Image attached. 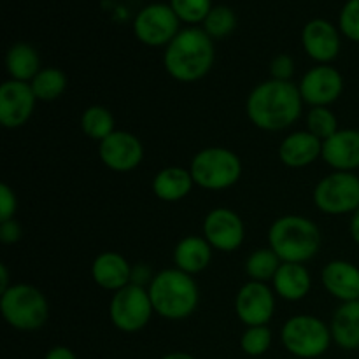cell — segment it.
Masks as SVG:
<instances>
[{
  "label": "cell",
  "mask_w": 359,
  "mask_h": 359,
  "mask_svg": "<svg viewBox=\"0 0 359 359\" xmlns=\"http://www.w3.org/2000/svg\"><path fill=\"white\" fill-rule=\"evenodd\" d=\"M304 109L300 90L291 81L269 79L252 88L245 100L249 121L265 132H283L298 121Z\"/></svg>",
  "instance_id": "6da1fadb"
},
{
  "label": "cell",
  "mask_w": 359,
  "mask_h": 359,
  "mask_svg": "<svg viewBox=\"0 0 359 359\" xmlns=\"http://www.w3.org/2000/svg\"><path fill=\"white\" fill-rule=\"evenodd\" d=\"M163 65L168 76L179 83H196L214 65L212 39L200 28H186L167 46Z\"/></svg>",
  "instance_id": "7a4b0ae2"
},
{
  "label": "cell",
  "mask_w": 359,
  "mask_h": 359,
  "mask_svg": "<svg viewBox=\"0 0 359 359\" xmlns=\"http://www.w3.org/2000/svg\"><path fill=\"white\" fill-rule=\"evenodd\" d=\"M323 245L318 224L305 216L287 214L277 217L269 230V248L283 263H307Z\"/></svg>",
  "instance_id": "3957f363"
},
{
  "label": "cell",
  "mask_w": 359,
  "mask_h": 359,
  "mask_svg": "<svg viewBox=\"0 0 359 359\" xmlns=\"http://www.w3.org/2000/svg\"><path fill=\"white\" fill-rule=\"evenodd\" d=\"M154 314L168 321L188 319L198 307L200 293L193 276L179 269H165L154 273L147 286Z\"/></svg>",
  "instance_id": "277c9868"
},
{
  "label": "cell",
  "mask_w": 359,
  "mask_h": 359,
  "mask_svg": "<svg viewBox=\"0 0 359 359\" xmlns=\"http://www.w3.org/2000/svg\"><path fill=\"white\" fill-rule=\"evenodd\" d=\"M0 312L11 328L35 332L48 323L49 304L44 293L32 284H13L0 294Z\"/></svg>",
  "instance_id": "5b68a950"
},
{
  "label": "cell",
  "mask_w": 359,
  "mask_h": 359,
  "mask_svg": "<svg viewBox=\"0 0 359 359\" xmlns=\"http://www.w3.org/2000/svg\"><path fill=\"white\" fill-rule=\"evenodd\" d=\"M195 184L209 191H223L241 181L242 161L226 147L212 146L198 151L189 163Z\"/></svg>",
  "instance_id": "8992f818"
},
{
  "label": "cell",
  "mask_w": 359,
  "mask_h": 359,
  "mask_svg": "<svg viewBox=\"0 0 359 359\" xmlns=\"http://www.w3.org/2000/svg\"><path fill=\"white\" fill-rule=\"evenodd\" d=\"M284 349L300 359L321 358L332 346V332L316 316L298 314L287 319L280 330Z\"/></svg>",
  "instance_id": "52a82bcc"
},
{
  "label": "cell",
  "mask_w": 359,
  "mask_h": 359,
  "mask_svg": "<svg viewBox=\"0 0 359 359\" xmlns=\"http://www.w3.org/2000/svg\"><path fill=\"white\" fill-rule=\"evenodd\" d=\"M314 205L328 216H346L359 209V177L356 172H335L316 184Z\"/></svg>",
  "instance_id": "ba28073f"
},
{
  "label": "cell",
  "mask_w": 359,
  "mask_h": 359,
  "mask_svg": "<svg viewBox=\"0 0 359 359\" xmlns=\"http://www.w3.org/2000/svg\"><path fill=\"white\" fill-rule=\"evenodd\" d=\"M154 314L149 291L144 286L128 284L112 293L109 304L111 323L123 333H137L149 325Z\"/></svg>",
  "instance_id": "9c48e42d"
},
{
  "label": "cell",
  "mask_w": 359,
  "mask_h": 359,
  "mask_svg": "<svg viewBox=\"0 0 359 359\" xmlns=\"http://www.w3.org/2000/svg\"><path fill=\"white\" fill-rule=\"evenodd\" d=\"M179 18L167 4H151L144 7L133 21V32L142 44L168 46L179 34Z\"/></svg>",
  "instance_id": "30bf717a"
},
{
  "label": "cell",
  "mask_w": 359,
  "mask_h": 359,
  "mask_svg": "<svg viewBox=\"0 0 359 359\" xmlns=\"http://www.w3.org/2000/svg\"><path fill=\"white\" fill-rule=\"evenodd\" d=\"M202 237L216 251L233 252L244 244V221L235 210L228 207H216L203 219Z\"/></svg>",
  "instance_id": "8fae6325"
},
{
  "label": "cell",
  "mask_w": 359,
  "mask_h": 359,
  "mask_svg": "<svg viewBox=\"0 0 359 359\" xmlns=\"http://www.w3.org/2000/svg\"><path fill=\"white\" fill-rule=\"evenodd\" d=\"M276 297L272 286L249 280L235 297V312L245 326H266L276 314Z\"/></svg>",
  "instance_id": "7c38bea8"
},
{
  "label": "cell",
  "mask_w": 359,
  "mask_h": 359,
  "mask_svg": "<svg viewBox=\"0 0 359 359\" xmlns=\"http://www.w3.org/2000/svg\"><path fill=\"white\" fill-rule=\"evenodd\" d=\"M302 100L309 107H330L344 91V77L335 67L318 65L305 72L298 83Z\"/></svg>",
  "instance_id": "4fadbf2b"
},
{
  "label": "cell",
  "mask_w": 359,
  "mask_h": 359,
  "mask_svg": "<svg viewBox=\"0 0 359 359\" xmlns=\"http://www.w3.org/2000/svg\"><path fill=\"white\" fill-rule=\"evenodd\" d=\"M98 156L109 170L126 174L135 170L142 163L144 146L139 137L133 133L116 130L98 144Z\"/></svg>",
  "instance_id": "5bb4252c"
},
{
  "label": "cell",
  "mask_w": 359,
  "mask_h": 359,
  "mask_svg": "<svg viewBox=\"0 0 359 359\" xmlns=\"http://www.w3.org/2000/svg\"><path fill=\"white\" fill-rule=\"evenodd\" d=\"M30 83L7 79L0 86V125L16 130L30 121L37 104Z\"/></svg>",
  "instance_id": "9a60e30c"
},
{
  "label": "cell",
  "mask_w": 359,
  "mask_h": 359,
  "mask_svg": "<svg viewBox=\"0 0 359 359\" xmlns=\"http://www.w3.org/2000/svg\"><path fill=\"white\" fill-rule=\"evenodd\" d=\"M302 44L314 62L330 65L340 53V35L330 21L312 20L302 32Z\"/></svg>",
  "instance_id": "2e32d148"
},
{
  "label": "cell",
  "mask_w": 359,
  "mask_h": 359,
  "mask_svg": "<svg viewBox=\"0 0 359 359\" xmlns=\"http://www.w3.org/2000/svg\"><path fill=\"white\" fill-rule=\"evenodd\" d=\"M321 158L335 172L359 170V130L344 128L323 142Z\"/></svg>",
  "instance_id": "e0dca14e"
},
{
  "label": "cell",
  "mask_w": 359,
  "mask_h": 359,
  "mask_svg": "<svg viewBox=\"0 0 359 359\" xmlns=\"http://www.w3.org/2000/svg\"><path fill=\"white\" fill-rule=\"evenodd\" d=\"M91 279L102 290L116 293L132 284V265L119 252L104 251L91 263Z\"/></svg>",
  "instance_id": "ac0fdd59"
},
{
  "label": "cell",
  "mask_w": 359,
  "mask_h": 359,
  "mask_svg": "<svg viewBox=\"0 0 359 359\" xmlns=\"http://www.w3.org/2000/svg\"><path fill=\"white\" fill-rule=\"evenodd\" d=\"M325 290L342 304L359 300V269L347 259H333L321 272Z\"/></svg>",
  "instance_id": "d6986e66"
},
{
  "label": "cell",
  "mask_w": 359,
  "mask_h": 359,
  "mask_svg": "<svg viewBox=\"0 0 359 359\" xmlns=\"http://www.w3.org/2000/svg\"><path fill=\"white\" fill-rule=\"evenodd\" d=\"M323 153V140L307 130L293 132L280 142L279 160L287 168H305L314 163Z\"/></svg>",
  "instance_id": "ffe728a7"
},
{
  "label": "cell",
  "mask_w": 359,
  "mask_h": 359,
  "mask_svg": "<svg viewBox=\"0 0 359 359\" xmlns=\"http://www.w3.org/2000/svg\"><path fill=\"white\" fill-rule=\"evenodd\" d=\"M312 277L302 263H283L272 279V290L286 302H300L311 293Z\"/></svg>",
  "instance_id": "44dd1931"
},
{
  "label": "cell",
  "mask_w": 359,
  "mask_h": 359,
  "mask_svg": "<svg viewBox=\"0 0 359 359\" xmlns=\"http://www.w3.org/2000/svg\"><path fill=\"white\" fill-rule=\"evenodd\" d=\"M212 251V245L203 237L188 235L182 241H179L174 249L175 269L182 270L188 276H196L210 265Z\"/></svg>",
  "instance_id": "7402d4cb"
},
{
  "label": "cell",
  "mask_w": 359,
  "mask_h": 359,
  "mask_svg": "<svg viewBox=\"0 0 359 359\" xmlns=\"http://www.w3.org/2000/svg\"><path fill=\"white\" fill-rule=\"evenodd\" d=\"M193 186H195V181H193L189 168L172 165V167L161 168V170L154 175L151 188H153L154 196H156L158 200L174 203L186 198V196L191 193Z\"/></svg>",
  "instance_id": "603a6c76"
},
{
  "label": "cell",
  "mask_w": 359,
  "mask_h": 359,
  "mask_svg": "<svg viewBox=\"0 0 359 359\" xmlns=\"http://www.w3.org/2000/svg\"><path fill=\"white\" fill-rule=\"evenodd\" d=\"M330 332H332L333 342L340 349H359V300L342 304L333 312Z\"/></svg>",
  "instance_id": "cb8c5ba5"
},
{
  "label": "cell",
  "mask_w": 359,
  "mask_h": 359,
  "mask_svg": "<svg viewBox=\"0 0 359 359\" xmlns=\"http://www.w3.org/2000/svg\"><path fill=\"white\" fill-rule=\"evenodd\" d=\"M6 69L11 79L21 83H32L35 76L41 72V58L39 53L30 44L18 42L11 46L6 56Z\"/></svg>",
  "instance_id": "d4e9b609"
},
{
  "label": "cell",
  "mask_w": 359,
  "mask_h": 359,
  "mask_svg": "<svg viewBox=\"0 0 359 359\" xmlns=\"http://www.w3.org/2000/svg\"><path fill=\"white\" fill-rule=\"evenodd\" d=\"M81 130L84 135L100 144L102 140L116 132L114 116L104 105H90L81 114Z\"/></svg>",
  "instance_id": "484cf974"
},
{
  "label": "cell",
  "mask_w": 359,
  "mask_h": 359,
  "mask_svg": "<svg viewBox=\"0 0 359 359\" xmlns=\"http://www.w3.org/2000/svg\"><path fill=\"white\" fill-rule=\"evenodd\" d=\"M280 265H283V262L272 249L259 248L245 259V273H248L249 280L269 284L272 283Z\"/></svg>",
  "instance_id": "4316f807"
},
{
  "label": "cell",
  "mask_w": 359,
  "mask_h": 359,
  "mask_svg": "<svg viewBox=\"0 0 359 359\" xmlns=\"http://www.w3.org/2000/svg\"><path fill=\"white\" fill-rule=\"evenodd\" d=\"M39 102H55L65 93L67 76L56 67H46L30 83Z\"/></svg>",
  "instance_id": "83f0119b"
},
{
  "label": "cell",
  "mask_w": 359,
  "mask_h": 359,
  "mask_svg": "<svg viewBox=\"0 0 359 359\" xmlns=\"http://www.w3.org/2000/svg\"><path fill=\"white\" fill-rule=\"evenodd\" d=\"M305 123H307V132H311L323 142L340 130L339 119L333 114V111H330V107H311Z\"/></svg>",
  "instance_id": "f1b7e54d"
},
{
  "label": "cell",
  "mask_w": 359,
  "mask_h": 359,
  "mask_svg": "<svg viewBox=\"0 0 359 359\" xmlns=\"http://www.w3.org/2000/svg\"><path fill=\"white\" fill-rule=\"evenodd\" d=\"M237 27L235 13L226 6L212 7L209 16L203 20V30L210 39H223L230 35Z\"/></svg>",
  "instance_id": "f546056e"
},
{
  "label": "cell",
  "mask_w": 359,
  "mask_h": 359,
  "mask_svg": "<svg viewBox=\"0 0 359 359\" xmlns=\"http://www.w3.org/2000/svg\"><path fill=\"white\" fill-rule=\"evenodd\" d=\"M272 346V332L269 326H248L241 337V349L248 356H263Z\"/></svg>",
  "instance_id": "4dcf8cb0"
},
{
  "label": "cell",
  "mask_w": 359,
  "mask_h": 359,
  "mask_svg": "<svg viewBox=\"0 0 359 359\" xmlns=\"http://www.w3.org/2000/svg\"><path fill=\"white\" fill-rule=\"evenodd\" d=\"M170 7L177 14L179 20L186 21V23L203 21L212 11L210 0H172Z\"/></svg>",
  "instance_id": "1f68e13d"
},
{
  "label": "cell",
  "mask_w": 359,
  "mask_h": 359,
  "mask_svg": "<svg viewBox=\"0 0 359 359\" xmlns=\"http://www.w3.org/2000/svg\"><path fill=\"white\" fill-rule=\"evenodd\" d=\"M340 30L351 41L359 42V0H349L340 13Z\"/></svg>",
  "instance_id": "d6a6232c"
},
{
  "label": "cell",
  "mask_w": 359,
  "mask_h": 359,
  "mask_svg": "<svg viewBox=\"0 0 359 359\" xmlns=\"http://www.w3.org/2000/svg\"><path fill=\"white\" fill-rule=\"evenodd\" d=\"M270 76L276 81H291L294 76V62L290 55H277L270 63Z\"/></svg>",
  "instance_id": "836d02e7"
},
{
  "label": "cell",
  "mask_w": 359,
  "mask_h": 359,
  "mask_svg": "<svg viewBox=\"0 0 359 359\" xmlns=\"http://www.w3.org/2000/svg\"><path fill=\"white\" fill-rule=\"evenodd\" d=\"M18 210V198L9 184L0 186V223L14 219Z\"/></svg>",
  "instance_id": "e575fe53"
},
{
  "label": "cell",
  "mask_w": 359,
  "mask_h": 359,
  "mask_svg": "<svg viewBox=\"0 0 359 359\" xmlns=\"http://www.w3.org/2000/svg\"><path fill=\"white\" fill-rule=\"evenodd\" d=\"M23 237V228L16 219H9L0 223V242L6 245L16 244Z\"/></svg>",
  "instance_id": "d590c367"
},
{
  "label": "cell",
  "mask_w": 359,
  "mask_h": 359,
  "mask_svg": "<svg viewBox=\"0 0 359 359\" xmlns=\"http://www.w3.org/2000/svg\"><path fill=\"white\" fill-rule=\"evenodd\" d=\"M153 279H154V276H153V272H151V269L147 265L140 263V265L132 266V284L147 287Z\"/></svg>",
  "instance_id": "8d00e7d4"
},
{
  "label": "cell",
  "mask_w": 359,
  "mask_h": 359,
  "mask_svg": "<svg viewBox=\"0 0 359 359\" xmlns=\"http://www.w3.org/2000/svg\"><path fill=\"white\" fill-rule=\"evenodd\" d=\"M44 359H77V356L74 354V351L69 349V347L56 346V347H51V349L46 353Z\"/></svg>",
  "instance_id": "74e56055"
},
{
  "label": "cell",
  "mask_w": 359,
  "mask_h": 359,
  "mask_svg": "<svg viewBox=\"0 0 359 359\" xmlns=\"http://www.w3.org/2000/svg\"><path fill=\"white\" fill-rule=\"evenodd\" d=\"M349 233H351V237H353L354 244L359 245V209L354 214H351Z\"/></svg>",
  "instance_id": "f35d334b"
},
{
  "label": "cell",
  "mask_w": 359,
  "mask_h": 359,
  "mask_svg": "<svg viewBox=\"0 0 359 359\" xmlns=\"http://www.w3.org/2000/svg\"><path fill=\"white\" fill-rule=\"evenodd\" d=\"M13 284L9 283V270H7L6 263H0V294L7 291Z\"/></svg>",
  "instance_id": "ab89813d"
},
{
  "label": "cell",
  "mask_w": 359,
  "mask_h": 359,
  "mask_svg": "<svg viewBox=\"0 0 359 359\" xmlns=\"http://www.w3.org/2000/svg\"><path fill=\"white\" fill-rule=\"evenodd\" d=\"M160 359H196V358L191 356V354H188V353H170Z\"/></svg>",
  "instance_id": "60d3db41"
}]
</instances>
